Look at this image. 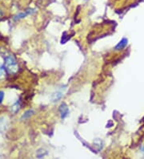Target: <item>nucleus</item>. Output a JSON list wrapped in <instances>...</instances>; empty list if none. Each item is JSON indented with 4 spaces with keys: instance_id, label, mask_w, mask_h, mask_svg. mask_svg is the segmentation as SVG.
<instances>
[{
    "instance_id": "1",
    "label": "nucleus",
    "mask_w": 144,
    "mask_h": 159,
    "mask_svg": "<svg viewBox=\"0 0 144 159\" xmlns=\"http://www.w3.org/2000/svg\"><path fill=\"white\" fill-rule=\"evenodd\" d=\"M5 68L10 74H15L18 72L17 62L13 56H8L5 58Z\"/></svg>"
},
{
    "instance_id": "2",
    "label": "nucleus",
    "mask_w": 144,
    "mask_h": 159,
    "mask_svg": "<svg viewBox=\"0 0 144 159\" xmlns=\"http://www.w3.org/2000/svg\"><path fill=\"white\" fill-rule=\"evenodd\" d=\"M66 88H61L58 91L55 92L51 96V100L53 102H55V101H58L59 100H60L63 96L64 93H65Z\"/></svg>"
},
{
    "instance_id": "3",
    "label": "nucleus",
    "mask_w": 144,
    "mask_h": 159,
    "mask_svg": "<svg viewBox=\"0 0 144 159\" xmlns=\"http://www.w3.org/2000/svg\"><path fill=\"white\" fill-rule=\"evenodd\" d=\"M59 111L61 118L63 119L66 118V117L68 116V114H69V109H68V107H67V105H66L65 103H63V104L60 105Z\"/></svg>"
},
{
    "instance_id": "4",
    "label": "nucleus",
    "mask_w": 144,
    "mask_h": 159,
    "mask_svg": "<svg viewBox=\"0 0 144 159\" xmlns=\"http://www.w3.org/2000/svg\"><path fill=\"white\" fill-rule=\"evenodd\" d=\"M127 39H126V38H123V39H122V40L120 41L117 45H116L115 49H116V50H121V49L124 48L125 47L127 46Z\"/></svg>"
},
{
    "instance_id": "5",
    "label": "nucleus",
    "mask_w": 144,
    "mask_h": 159,
    "mask_svg": "<svg viewBox=\"0 0 144 159\" xmlns=\"http://www.w3.org/2000/svg\"><path fill=\"white\" fill-rule=\"evenodd\" d=\"M4 72H5V68L2 66V64H0V77H2L3 76Z\"/></svg>"
},
{
    "instance_id": "6",
    "label": "nucleus",
    "mask_w": 144,
    "mask_h": 159,
    "mask_svg": "<svg viewBox=\"0 0 144 159\" xmlns=\"http://www.w3.org/2000/svg\"><path fill=\"white\" fill-rule=\"evenodd\" d=\"M30 13H31V12H25V13L20 14V15L17 16V18H16V19H21V18L25 17L26 16H27V15H28V14H30Z\"/></svg>"
},
{
    "instance_id": "7",
    "label": "nucleus",
    "mask_w": 144,
    "mask_h": 159,
    "mask_svg": "<svg viewBox=\"0 0 144 159\" xmlns=\"http://www.w3.org/2000/svg\"><path fill=\"white\" fill-rule=\"evenodd\" d=\"M3 98H4V93L2 91H0V104L2 102V101H3Z\"/></svg>"
},
{
    "instance_id": "8",
    "label": "nucleus",
    "mask_w": 144,
    "mask_h": 159,
    "mask_svg": "<svg viewBox=\"0 0 144 159\" xmlns=\"http://www.w3.org/2000/svg\"><path fill=\"white\" fill-rule=\"evenodd\" d=\"M142 153H144V147L142 148Z\"/></svg>"
}]
</instances>
